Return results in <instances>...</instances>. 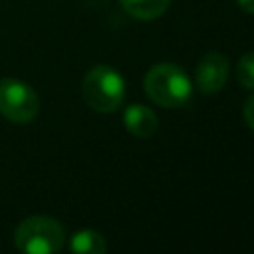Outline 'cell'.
I'll use <instances>...</instances> for the list:
<instances>
[{
  "instance_id": "cell-1",
  "label": "cell",
  "mask_w": 254,
  "mask_h": 254,
  "mask_svg": "<svg viewBox=\"0 0 254 254\" xmlns=\"http://www.w3.org/2000/svg\"><path fill=\"white\" fill-rule=\"evenodd\" d=\"M143 87L151 101L167 109L185 105L192 95V83L187 71L171 62H161L149 67Z\"/></svg>"
},
{
  "instance_id": "cell-2",
  "label": "cell",
  "mask_w": 254,
  "mask_h": 254,
  "mask_svg": "<svg viewBox=\"0 0 254 254\" xmlns=\"http://www.w3.org/2000/svg\"><path fill=\"white\" fill-rule=\"evenodd\" d=\"M81 93L85 103L97 113H111L121 107L125 99V81L111 65L91 67L81 81Z\"/></svg>"
},
{
  "instance_id": "cell-3",
  "label": "cell",
  "mask_w": 254,
  "mask_h": 254,
  "mask_svg": "<svg viewBox=\"0 0 254 254\" xmlns=\"http://www.w3.org/2000/svg\"><path fill=\"white\" fill-rule=\"evenodd\" d=\"M65 240L64 226L52 216H30L22 220L14 232V242L20 252L28 254H52L62 250Z\"/></svg>"
},
{
  "instance_id": "cell-4",
  "label": "cell",
  "mask_w": 254,
  "mask_h": 254,
  "mask_svg": "<svg viewBox=\"0 0 254 254\" xmlns=\"http://www.w3.org/2000/svg\"><path fill=\"white\" fill-rule=\"evenodd\" d=\"M40 111L38 93L16 77L0 79V113L14 123H30Z\"/></svg>"
},
{
  "instance_id": "cell-5",
  "label": "cell",
  "mask_w": 254,
  "mask_h": 254,
  "mask_svg": "<svg viewBox=\"0 0 254 254\" xmlns=\"http://www.w3.org/2000/svg\"><path fill=\"white\" fill-rule=\"evenodd\" d=\"M196 87L204 95L218 93L228 79V58L220 52H208L196 65Z\"/></svg>"
},
{
  "instance_id": "cell-6",
  "label": "cell",
  "mask_w": 254,
  "mask_h": 254,
  "mask_svg": "<svg viewBox=\"0 0 254 254\" xmlns=\"http://www.w3.org/2000/svg\"><path fill=\"white\" fill-rule=\"evenodd\" d=\"M123 125L131 135L149 139L159 129V117L151 107L141 103H131L123 111Z\"/></svg>"
},
{
  "instance_id": "cell-7",
  "label": "cell",
  "mask_w": 254,
  "mask_h": 254,
  "mask_svg": "<svg viewBox=\"0 0 254 254\" xmlns=\"http://www.w3.org/2000/svg\"><path fill=\"white\" fill-rule=\"evenodd\" d=\"M119 2L129 16L143 22L163 16L171 4V0H119Z\"/></svg>"
},
{
  "instance_id": "cell-8",
  "label": "cell",
  "mask_w": 254,
  "mask_h": 254,
  "mask_svg": "<svg viewBox=\"0 0 254 254\" xmlns=\"http://www.w3.org/2000/svg\"><path fill=\"white\" fill-rule=\"evenodd\" d=\"M69 250L77 252V254H103L107 250V242L99 232L83 228V230H77L71 236Z\"/></svg>"
},
{
  "instance_id": "cell-9",
  "label": "cell",
  "mask_w": 254,
  "mask_h": 254,
  "mask_svg": "<svg viewBox=\"0 0 254 254\" xmlns=\"http://www.w3.org/2000/svg\"><path fill=\"white\" fill-rule=\"evenodd\" d=\"M236 79L242 87L254 89V50L246 52L236 65Z\"/></svg>"
},
{
  "instance_id": "cell-10",
  "label": "cell",
  "mask_w": 254,
  "mask_h": 254,
  "mask_svg": "<svg viewBox=\"0 0 254 254\" xmlns=\"http://www.w3.org/2000/svg\"><path fill=\"white\" fill-rule=\"evenodd\" d=\"M244 121H246V125L254 131V93L246 99V103H244Z\"/></svg>"
},
{
  "instance_id": "cell-11",
  "label": "cell",
  "mask_w": 254,
  "mask_h": 254,
  "mask_svg": "<svg viewBox=\"0 0 254 254\" xmlns=\"http://www.w3.org/2000/svg\"><path fill=\"white\" fill-rule=\"evenodd\" d=\"M236 4L244 10V12H248V14H254V0H236Z\"/></svg>"
}]
</instances>
